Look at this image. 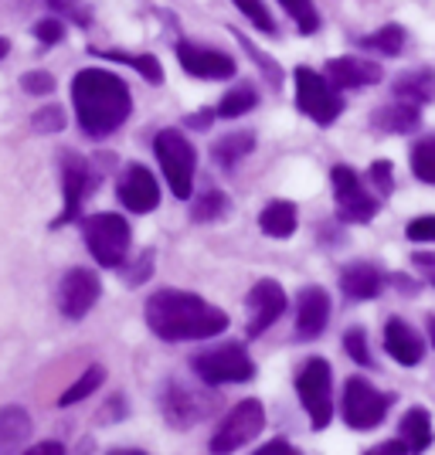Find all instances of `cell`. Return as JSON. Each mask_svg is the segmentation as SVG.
<instances>
[{
    "label": "cell",
    "instance_id": "cell-1",
    "mask_svg": "<svg viewBox=\"0 0 435 455\" xmlns=\"http://www.w3.org/2000/svg\"><path fill=\"white\" fill-rule=\"evenodd\" d=\"M147 326H150L153 337H160L164 343H184L218 337L228 326V316L225 309L205 303L194 292L160 289L147 303Z\"/></svg>",
    "mask_w": 435,
    "mask_h": 455
},
{
    "label": "cell",
    "instance_id": "cell-2",
    "mask_svg": "<svg viewBox=\"0 0 435 455\" xmlns=\"http://www.w3.org/2000/svg\"><path fill=\"white\" fill-rule=\"evenodd\" d=\"M72 102L82 133L93 140L113 136L133 113L126 82L106 68H82L72 82Z\"/></svg>",
    "mask_w": 435,
    "mask_h": 455
},
{
    "label": "cell",
    "instance_id": "cell-3",
    "mask_svg": "<svg viewBox=\"0 0 435 455\" xmlns=\"http://www.w3.org/2000/svg\"><path fill=\"white\" fill-rule=\"evenodd\" d=\"M85 245L102 268H119L130 255V225L123 214H95L82 228Z\"/></svg>",
    "mask_w": 435,
    "mask_h": 455
},
{
    "label": "cell",
    "instance_id": "cell-4",
    "mask_svg": "<svg viewBox=\"0 0 435 455\" xmlns=\"http://www.w3.org/2000/svg\"><path fill=\"white\" fill-rule=\"evenodd\" d=\"M194 374L218 387V384H242V380L255 378V363L248 357V350L242 343H222V347H211L205 354L194 357Z\"/></svg>",
    "mask_w": 435,
    "mask_h": 455
},
{
    "label": "cell",
    "instance_id": "cell-5",
    "mask_svg": "<svg viewBox=\"0 0 435 455\" xmlns=\"http://www.w3.org/2000/svg\"><path fill=\"white\" fill-rule=\"evenodd\" d=\"M153 150H157L160 171L167 177L171 190L181 201H188L190 190H194V164H197L194 147L184 140V133H177V130H160L157 140H153Z\"/></svg>",
    "mask_w": 435,
    "mask_h": 455
},
{
    "label": "cell",
    "instance_id": "cell-6",
    "mask_svg": "<svg viewBox=\"0 0 435 455\" xmlns=\"http://www.w3.org/2000/svg\"><path fill=\"white\" fill-rule=\"evenodd\" d=\"M296 395H300V404L310 415V425L323 432L334 418V391H330V363L323 357H313V361L303 363V371L296 374Z\"/></svg>",
    "mask_w": 435,
    "mask_h": 455
},
{
    "label": "cell",
    "instance_id": "cell-7",
    "mask_svg": "<svg viewBox=\"0 0 435 455\" xmlns=\"http://www.w3.org/2000/svg\"><path fill=\"white\" fill-rule=\"evenodd\" d=\"M296 106L320 126H330L343 113V99L337 95V85L306 65L296 68Z\"/></svg>",
    "mask_w": 435,
    "mask_h": 455
},
{
    "label": "cell",
    "instance_id": "cell-8",
    "mask_svg": "<svg viewBox=\"0 0 435 455\" xmlns=\"http://www.w3.org/2000/svg\"><path fill=\"white\" fill-rule=\"evenodd\" d=\"M391 395H384L378 387H371L367 380L350 378L343 384V398H341V415L343 421L354 428V432H367V428H378L388 408H391Z\"/></svg>",
    "mask_w": 435,
    "mask_h": 455
},
{
    "label": "cell",
    "instance_id": "cell-9",
    "mask_svg": "<svg viewBox=\"0 0 435 455\" xmlns=\"http://www.w3.org/2000/svg\"><path fill=\"white\" fill-rule=\"evenodd\" d=\"M330 184H334V197H337V218L347 225H364L378 214L381 201L367 188L360 184V173L347 164H337L330 171Z\"/></svg>",
    "mask_w": 435,
    "mask_h": 455
},
{
    "label": "cell",
    "instance_id": "cell-10",
    "mask_svg": "<svg viewBox=\"0 0 435 455\" xmlns=\"http://www.w3.org/2000/svg\"><path fill=\"white\" fill-rule=\"evenodd\" d=\"M265 428V411L262 404L255 398L238 401L228 418L218 425V432L211 435V452L214 455H225V452H238L242 445H248L252 438H259V432Z\"/></svg>",
    "mask_w": 435,
    "mask_h": 455
},
{
    "label": "cell",
    "instance_id": "cell-11",
    "mask_svg": "<svg viewBox=\"0 0 435 455\" xmlns=\"http://www.w3.org/2000/svg\"><path fill=\"white\" fill-rule=\"evenodd\" d=\"M93 184H99V177H93L89 164L78 153H65L61 156V197H65V204H61V214L55 218V228H61L65 221H76Z\"/></svg>",
    "mask_w": 435,
    "mask_h": 455
},
{
    "label": "cell",
    "instance_id": "cell-12",
    "mask_svg": "<svg viewBox=\"0 0 435 455\" xmlns=\"http://www.w3.org/2000/svg\"><path fill=\"white\" fill-rule=\"evenodd\" d=\"M248 337L252 340H259L265 330L272 326V323L283 320L286 313V292L279 283H272V279H262V283L252 285V292H248Z\"/></svg>",
    "mask_w": 435,
    "mask_h": 455
},
{
    "label": "cell",
    "instance_id": "cell-13",
    "mask_svg": "<svg viewBox=\"0 0 435 455\" xmlns=\"http://www.w3.org/2000/svg\"><path fill=\"white\" fill-rule=\"evenodd\" d=\"M99 292H102V285H99V275H95V272H89V268H72V272H65V279H61L58 306H61V313H65L68 320H82L95 306Z\"/></svg>",
    "mask_w": 435,
    "mask_h": 455
},
{
    "label": "cell",
    "instance_id": "cell-14",
    "mask_svg": "<svg viewBox=\"0 0 435 455\" xmlns=\"http://www.w3.org/2000/svg\"><path fill=\"white\" fill-rule=\"evenodd\" d=\"M177 61L184 65V72L194 78H208V82H225V78L235 76V61L222 52H211V48H201V44H190V41H181L177 44Z\"/></svg>",
    "mask_w": 435,
    "mask_h": 455
},
{
    "label": "cell",
    "instance_id": "cell-15",
    "mask_svg": "<svg viewBox=\"0 0 435 455\" xmlns=\"http://www.w3.org/2000/svg\"><path fill=\"white\" fill-rule=\"evenodd\" d=\"M119 201L123 208L133 211V214H150L160 204V188L153 180V173L140 164H130L123 180H119Z\"/></svg>",
    "mask_w": 435,
    "mask_h": 455
},
{
    "label": "cell",
    "instance_id": "cell-16",
    "mask_svg": "<svg viewBox=\"0 0 435 455\" xmlns=\"http://www.w3.org/2000/svg\"><path fill=\"white\" fill-rule=\"evenodd\" d=\"M330 320V296L320 285H306L296 299V340H313L320 337L323 326Z\"/></svg>",
    "mask_w": 435,
    "mask_h": 455
},
{
    "label": "cell",
    "instance_id": "cell-17",
    "mask_svg": "<svg viewBox=\"0 0 435 455\" xmlns=\"http://www.w3.org/2000/svg\"><path fill=\"white\" fill-rule=\"evenodd\" d=\"M326 78L337 89H360V85H375L381 82V65L364 61V58H330L326 61Z\"/></svg>",
    "mask_w": 435,
    "mask_h": 455
},
{
    "label": "cell",
    "instance_id": "cell-18",
    "mask_svg": "<svg viewBox=\"0 0 435 455\" xmlns=\"http://www.w3.org/2000/svg\"><path fill=\"white\" fill-rule=\"evenodd\" d=\"M384 347L401 367H415L422 361V337L408 326L405 320H388L384 323Z\"/></svg>",
    "mask_w": 435,
    "mask_h": 455
},
{
    "label": "cell",
    "instance_id": "cell-19",
    "mask_svg": "<svg viewBox=\"0 0 435 455\" xmlns=\"http://www.w3.org/2000/svg\"><path fill=\"white\" fill-rule=\"evenodd\" d=\"M381 285H384V279L371 262H350L341 268V289L347 299H375Z\"/></svg>",
    "mask_w": 435,
    "mask_h": 455
},
{
    "label": "cell",
    "instance_id": "cell-20",
    "mask_svg": "<svg viewBox=\"0 0 435 455\" xmlns=\"http://www.w3.org/2000/svg\"><path fill=\"white\" fill-rule=\"evenodd\" d=\"M201 401L190 395L188 387H181V384H171L167 391H164V415L171 421L173 428H190L197 418H201Z\"/></svg>",
    "mask_w": 435,
    "mask_h": 455
},
{
    "label": "cell",
    "instance_id": "cell-21",
    "mask_svg": "<svg viewBox=\"0 0 435 455\" xmlns=\"http://www.w3.org/2000/svg\"><path fill=\"white\" fill-rule=\"evenodd\" d=\"M418 106L415 102H405V99H395L391 106H384V109H378V116H375V126L378 130H384V133H415L418 130Z\"/></svg>",
    "mask_w": 435,
    "mask_h": 455
},
{
    "label": "cell",
    "instance_id": "cell-22",
    "mask_svg": "<svg viewBox=\"0 0 435 455\" xmlns=\"http://www.w3.org/2000/svg\"><path fill=\"white\" fill-rule=\"evenodd\" d=\"M31 438V415L24 408H0V452H14Z\"/></svg>",
    "mask_w": 435,
    "mask_h": 455
},
{
    "label": "cell",
    "instance_id": "cell-23",
    "mask_svg": "<svg viewBox=\"0 0 435 455\" xmlns=\"http://www.w3.org/2000/svg\"><path fill=\"white\" fill-rule=\"evenodd\" d=\"M296 221H300V214H296V204H289V201H272L259 214V228L269 238H289L296 231Z\"/></svg>",
    "mask_w": 435,
    "mask_h": 455
},
{
    "label": "cell",
    "instance_id": "cell-24",
    "mask_svg": "<svg viewBox=\"0 0 435 455\" xmlns=\"http://www.w3.org/2000/svg\"><path fill=\"white\" fill-rule=\"evenodd\" d=\"M432 418H429L425 408L405 411V418H401V442H405L408 452H425L432 445Z\"/></svg>",
    "mask_w": 435,
    "mask_h": 455
},
{
    "label": "cell",
    "instance_id": "cell-25",
    "mask_svg": "<svg viewBox=\"0 0 435 455\" xmlns=\"http://www.w3.org/2000/svg\"><path fill=\"white\" fill-rule=\"evenodd\" d=\"M395 99H405V102H432L435 99V72L422 68V72H408L395 82Z\"/></svg>",
    "mask_w": 435,
    "mask_h": 455
},
{
    "label": "cell",
    "instance_id": "cell-26",
    "mask_svg": "<svg viewBox=\"0 0 435 455\" xmlns=\"http://www.w3.org/2000/svg\"><path fill=\"white\" fill-rule=\"evenodd\" d=\"M252 147H255V136L252 133H228L211 147V156H214L225 171H231V167H238L248 153H252Z\"/></svg>",
    "mask_w": 435,
    "mask_h": 455
},
{
    "label": "cell",
    "instance_id": "cell-27",
    "mask_svg": "<svg viewBox=\"0 0 435 455\" xmlns=\"http://www.w3.org/2000/svg\"><path fill=\"white\" fill-rule=\"evenodd\" d=\"M360 48H371V52L388 55V58L401 55V48H405V28H401V24H384L381 31L360 38Z\"/></svg>",
    "mask_w": 435,
    "mask_h": 455
},
{
    "label": "cell",
    "instance_id": "cell-28",
    "mask_svg": "<svg viewBox=\"0 0 435 455\" xmlns=\"http://www.w3.org/2000/svg\"><path fill=\"white\" fill-rule=\"evenodd\" d=\"M95 55L109 58V61H123V65H133V68L147 78V82H153V85L164 82V68H160V61H157L153 55H130V52H95Z\"/></svg>",
    "mask_w": 435,
    "mask_h": 455
},
{
    "label": "cell",
    "instance_id": "cell-29",
    "mask_svg": "<svg viewBox=\"0 0 435 455\" xmlns=\"http://www.w3.org/2000/svg\"><path fill=\"white\" fill-rule=\"evenodd\" d=\"M255 102H259V92H255L252 85H238V89L225 92V99L218 102V116H222V119L246 116V113H252V109H255Z\"/></svg>",
    "mask_w": 435,
    "mask_h": 455
},
{
    "label": "cell",
    "instance_id": "cell-30",
    "mask_svg": "<svg viewBox=\"0 0 435 455\" xmlns=\"http://www.w3.org/2000/svg\"><path fill=\"white\" fill-rule=\"evenodd\" d=\"M102 380H106V371H102L99 363H93V367H89V371H85V374H82V378H78L76 384H72V387H68V391L58 398V404H61V408H68V404L85 401L93 391H99V387H102Z\"/></svg>",
    "mask_w": 435,
    "mask_h": 455
},
{
    "label": "cell",
    "instance_id": "cell-31",
    "mask_svg": "<svg viewBox=\"0 0 435 455\" xmlns=\"http://www.w3.org/2000/svg\"><path fill=\"white\" fill-rule=\"evenodd\" d=\"M412 173L422 184H435V136H425L412 147Z\"/></svg>",
    "mask_w": 435,
    "mask_h": 455
},
{
    "label": "cell",
    "instance_id": "cell-32",
    "mask_svg": "<svg viewBox=\"0 0 435 455\" xmlns=\"http://www.w3.org/2000/svg\"><path fill=\"white\" fill-rule=\"evenodd\" d=\"M279 4H283L286 14L293 18V24H296L300 35H313V31L320 28V14H317L313 0H279Z\"/></svg>",
    "mask_w": 435,
    "mask_h": 455
},
{
    "label": "cell",
    "instance_id": "cell-33",
    "mask_svg": "<svg viewBox=\"0 0 435 455\" xmlns=\"http://www.w3.org/2000/svg\"><path fill=\"white\" fill-rule=\"evenodd\" d=\"M228 211V197L222 190H208V194H201L197 201H194V208H190V218L194 221H214V218H222Z\"/></svg>",
    "mask_w": 435,
    "mask_h": 455
},
{
    "label": "cell",
    "instance_id": "cell-34",
    "mask_svg": "<svg viewBox=\"0 0 435 455\" xmlns=\"http://www.w3.org/2000/svg\"><path fill=\"white\" fill-rule=\"evenodd\" d=\"M235 7H238V11H242V14H246L259 31H265V35H272V31H276V20H272V14L265 11L262 0H235Z\"/></svg>",
    "mask_w": 435,
    "mask_h": 455
},
{
    "label": "cell",
    "instance_id": "cell-35",
    "mask_svg": "<svg viewBox=\"0 0 435 455\" xmlns=\"http://www.w3.org/2000/svg\"><path fill=\"white\" fill-rule=\"evenodd\" d=\"M231 38H238V44H242V48H246L248 55H252L255 61H259V65H262L265 78H269L272 85H279V82H283V72H279V65H276L272 58L265 55V52H259V48H255V44H252V41H248L246 35H242V31H231Z\"/></svg>",
    "mask_w": 435,
    "mask_h": 455
},
{
    "label": "cell",
    "instance_id": "cell-36",
    "mask_svg": "<svg viewBox=\"0 0 435 455\" xmlns=\"http://www.w3.org/2000/svg\"><path fill=\"white\" fill-rule=\"evenodd\" d=\"M48 7L58 11L61 18H68L72 24H78V28H89L93 24V14H89V7L82 0H48Z\"/></svg>",
    "mask_w": 435,
    "mask_h": 455
},
{
    "label": "cell",
    "instance_id": "cell-37",
    "mask_svg": "<svg viewBox=\"0 0 435 455\" xmlns=\"http://www.w3.org/2000/svg\"><path fill=\"white\" fill-rule=\"evenodd\" d=\"M343 347H347V354H350L360 367H375V357H371V347H367L364 330H350V333L343 337Z\"/></svg>",
    "mask_w": 435,
    "mask_h": 455
},
{
    "label": "cell",
    "instance_id": "cell-38",
    "mask_svg": "<svg viewBox=\"0 0 435 455\" xmlns=\"http://www.w3.org/2000/svg\"><path fill=\"white\" fill-rule=\"evenodd\" d=\"M61 109L58 106H48V109H41L35 113V130L38 133H58V130H65V119H61Z\"/></svg>",
    "mask_w": 435,
    "mask_h": 455
},
{
    "label": "cell",
    "instance_id": "cell-39",
    "mask_svg": "<svg viewBox=\"0 0 435 455\" xmlns=\"http://www.w3.org/2000/svg\"><path fill=\"white\" fill-rule=\"evenodd\" d=\"M408 242H435V214H425V218H415L405 228Z\"/></svg>",
    "mask_w": 435,
    "mask_h": 455
},
{
    "label": "cell",
    "instance_id": "cell-40",
    "mask_svg": "<svg viewBox=\"0 0 435 455\" xmlns=\"http://www.w3.org/2000/svg\"><path fill=\"white\" fill-rule=\"evenodd\" d=\"M20 89L31 95H48L55 89V78L48 76V72H28V76L20 78Z\"/></svg>",
    "mask_w": 435,
    "mask_h": 455
},
{
    "label": "cell",
    "instance_id": "cell-41",
    "mask_svg": "<svg viewBox=\"0 0 435 455\" xmlns=\"http://www.w3.org/2000/svg\"><path fill=\"white\" fill-rule=\"evenodd\" d=\"M61 35H65V28H61V20H55V18H44L35 24V38H38L41 44H58Z\"/></svg>",
    "mask_w": 435,
    "mask_h": 455
},
{
    "label": "cell",
    "instance_id": "cell-42",
    "mask_svg": "<svg viewBox=\"0 0 435 455\" xmlns=\"http://www.w3.org/2000/svg\"><path fill=\"white\" fill-rule=\"evenodd\" d=\"M371 180H375V188L381 194H391L395 190V180H391V164L388 160H378L375 167H371Z\"/></svg>",
    "mask_w": 435,
    "mask_h": 455
},
{
    "label": "cell",
    "instance_id": "cell-43",
    "mask_svg": "<svg viewBox=\"0 0 435 455\" xmlns=\"http://www.w3.org/2000/svg\"><path fill=\"white\" fill-rule=\"evenodd\" d=\"M415 268L422 272V279H425V283L435 285V255H425V251L415 255Z\"/></svg>",
    "mask_w": 435,
    "mask_h": 455
},
{
    "label": "cell",
    "instance_id": "cell-44",
    "mask_svg": "<svg viewBox=\"0 0 435 455\" xmlns=\"http://www.w3.org/2000/svg\"><path fill=\"white\" fill-rule=\"evenodd\" d=\"M293 452H296V449H293L286 438H272L269 445H262V449H259V455H293Z\"/></svg>",
    "mask_w": 435,
    "mask_h": 455
},
{
    "label": "cell",
    "instance_id": "cell-45",
    "mask_svg": "<svg viewBox=\"0 0 435 455\" xmlns=\"http://www.w3.org/2000/svg\"><path fill=\"white\" fill-rule=\"evenodd\" d=\"M401 452H408L405 442H381L378 449H367V455H401Z\"/></svg>",
    "mask_w": 435,
    "mask_h": 455
},
{
    "label": "cell",
    "instance_id": "cell-46",
    "mask_svg": "<svg viewBox=\"0 0 435 455\" xmlns=\"http://www.w3.org/2000/svg\"><path fill=\"white\" fill-rule=\"evenodd\" d=\"M211 123H214V113H211V109H201V113H194L188 119V126H194V130H208Z\"/></svg>",
    "mask_w": 435,
    "mask_h": 455
},
{
    "label": "cell",
    "instance_id": "cell-47",
    "mask_svg": "<svg viewBox=\"0 0 435 455\" xmlns=\"http://www.w3.org/2000/svg\"><path fill=\"white\" fill-rule=\"evenodd\" d=\"M31 455H41V452H65L58 442H41V445H35V449H28Z\"/></svg>",
    "mask_w": 435,
    "mask_h": 455
},
{
    "label": "cell",
    "instance_id": "cell-48",
    "mask_svg": "<svg viewBox=\"0 0 435 455\" xmlns=\"http://www.w3.org/2000/svg\"><path fill=\"white\" fill-rule=\"evenodd\" d=\"M7 52H11V41H7V38H0V61L7 58Z\"/></svg>",
    "mask_w": 435,
    "mask_h": 455
},
{
    "label": "cell",
    "instance_id": "cell-49",
    "mask_svg": "<svg viewBox=\"0 0 435 455\" xmlns=\"http://www.w3.org/2000/svg\"><path fill=\"white\" fill-rule=\"evenodd\" d=\"M429 333H432V347H435V316H429Z\"/></svg>",
    "mask_w": 435,
    "mask_h": 455
}]
</instances>
